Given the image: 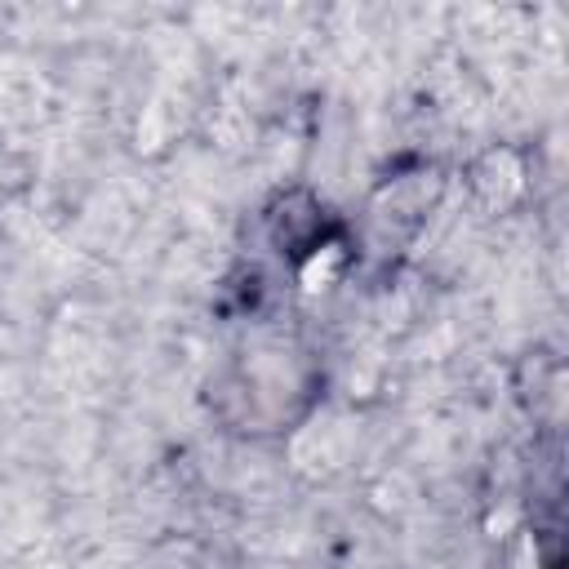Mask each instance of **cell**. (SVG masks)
I'll use <instances>...</instances> for the list:
<instances>
[{
    "label": "cell",
    "instance_id": "2",
    "mask_svg": "<svg viewBox=\"0 0 569 569\" xmlns=\"http://www.w3.org/2000/svg\"><path fill=\"white\" fill-rule=\"evenodd\" d=\"M338 271H342V249H338V244H325V249H316V253L302 262L298 280H302L307 293H320V289H329V284L338 280Z\"/></svg>",
    "mask_w": 569,
    "mask_h": 569
},
{
    "label": "cell",
    "instance_id": "1",
    "mask_svg": "<svg viewBox=\"0 0 569 569\" xmlns=\"http://www.w3.org/2000/svg\"><path fill=\"white\" fill-rule=\"evenodd\" d=\"M476 187H480V196L489 200V204H511L520 191H525V169H520V160H516V151H507V147H498V151H489L485 160H480V169H476Z\"/></svg>",
    "mask_w": 569,
    "mask_h": 569
}]
</instances>
